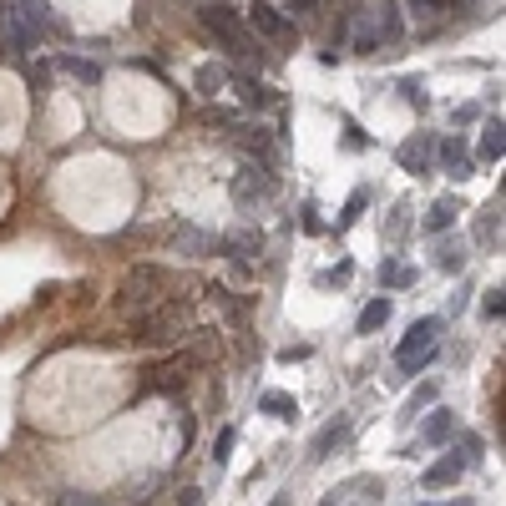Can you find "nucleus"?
I'll return each instance as SVG.
<instances>
[{"mask_svg": "<svg viewBox=\"0 0 506 506\" xmlns=\"http://www.w3.org/2000/svg\"><path fill=\"white\" fill-rule=\"evenodd\" d=\"M198 20H203L213 36H218V46H223V51H233V56H253V51H258L253 31L233 16V11H223V5H203V11H198Z\"/></svg>", "mask_w": 506, "mask_h": 506, "instance_id": "7ed1b4c3", "label": "nucleus"}, {"mask_svg": "<svg viewBox=\"0 0 506 506\" xmlns=\"http://www.w3.org/2000/svg\"><path fill=\"white\" fill-rule=\"evenodd\" d=\"M162 299H173V273L162 269V264H132L122 273V284H117V309L132 319L158 309Z\"/></svg>", "mask_w": 506, "mask_h": 506, "instance_id": "f257e3e1", "label": "nucleus"}, {"mask_svg": "<svg viewBox=\"0 0 506 506\" xmlns=\"http://www.w3.org/2000/svg\"><path fill=\"white\" fill-rule=\"evenodd\" d=\"M364 203H370V192H364V188H355V192H349V203H345V213H339V228H349V223H360Z\"/></svg>", "mask_w": 506, "mask_h": 506, "instance_id": "5701e85b", "label": "nucleus"}, {"mask_svg": "<svg viewBox=\"0 0 506 506\" xmlns=\"http://www.w3.org/2000/svg\"><path fill=\"white\" fill-rule=\"evenodd\" d=\"M436 264H441L445 273H461V269H466V249H461V243H445V249H441V258H436Z\"/></svg>", "mask_w": 506, "mask_h": 506, "instance_id": "393cba45", "label": "nucleus"}, {"mask_svg": "<svg viewBox=\"0 0 506 506\" xmlns=\"http://www.w3.org/2000/svg\"><path fill=\"white\" fill-rule=\"evenodd\" d=\"M430 158H436V143H430V137H415V143L400 147V167H405V173H430Z\"/></svg>", "mask_w": 506, "mask_h": 506, "instance_id": "9d476101", "label": "nucleus"}, {"mask_svg": "<svg viewBox=\"0 0 506 506\" xmlns=\"http://www.w3.org/2000/svg\"><path fill=\"white\" fill-rule=\"evenodd\" d=\"M400 92H405V102H415V107H426V92H420V81H400Z\"/></svg>", "mask_w": 506, "mask_h": 506, "instance_id": "c85d7f7f", "label": "nucleus"}, {"mask_svg": "<svg viewBox=\"0 0 506 506\" xmlns=\"http://www.w3.org/2000/svg\"><path fill=\"white\" fill-rule=\"evenodd\" d=\"M502 152H506V126H502V117H496V122L481 126V158L502 162Z\"/></svg>", "mask_w": 506, "mask_h": 506, "instance_id": "2eb2a0df", "label": "nucleus"}, {"mask_svg": "<svg viewBox=\"0 0 506 506\" xmlns=\"http://www.w3.org/2000/svg\"><path fill=\"white\" fill-rule=\"evenodd\" d=\"M249 26L258 36H269V41H289V36H294V31H289V20L273 11L269 0H253V5H249Z\"/></svg>", "mask_w": 506, "mask_h": 506, "instance_id": "6e6552de", "label": "nucleus"}, {"mask_svg": "<svg viewBox=\"0 0 506 506\" xmlns=\"http://www.w3.org/2000/svg\"><path fill=\"white\" fill-rule=\"evenodd\" d=\"M223 86H228V71H223V66H203V71H198V92L203 96H218Z\"/></svg>", "mask_w": 506, "mask_h": 506, "instance_id": "6ab92c4d", "label": "nucleus"}, {"mask_svg": "<svg viewBox=\"0 0 506 506\" xmlns=\"http://www.w3.org/2000/svg\"><path fill=\"white\" fill-rule=\"evenodd\" d=\"M481 314H486V319H502V314H506V289H502V284L486 289V299H481Z\"/></svg>", "mask_w": 506, "mask_h": 506, "instance_id": "a878e982", "label": "nucleus"}, {"mask_svg": "<svg viewBox=\"0 0 506 506\" xmlns=\"http://www.w3.org/2000/svg\"><path fill=\"white\" fill-rule=\"evenodd\" d=\"M451 426H456V415H451V411H441V405H436V411H430V420H426V426H420V445H441L445 436H451Z\"/></svg>", "mask_w": 506, "mask_h": 506, "instance_id": "4468645a", "label": "nucleus"}, {"mask_svg": "<svg viewBox=\"0 0 506 506\" xmlns=\"http://www.w3.org/2000/svg\"><path fill=\"white\" fill-rule=\"evenodd\" d=\"M56 506H102V496H92V491H61Z\"/></svg>", "mask_w": 506, "mask_h": 506, "instance_id": "bb28decb", "label": "nucleus"}, {"mask_svg": "<svg viewBox=\"0 0 506 506\" xmlns=\"http://www.w3.org/2000/svg\"><path fill=\"white\" fill-rule=\"evenodd\" d=\"M456 213H461V208L451 203V198H441V203H436V208L426 213V233H445V228L456 223Z\"/></svg>", "mask_w": 506, "mask_h": 506, "instance_id": "f3484780", "label": "nucleus"}, {"mask_svg": "<svg viewBox=\"0 0 506 506\" xmlns=\"http://www.w3.org/2000/svg\"><path fill=\"white\" fill-rule=\"evenodd\" d=\"M258 411L273 415V420H294L299 405H294V396H284V390H264V396H258Z\"/></svg>", "mask_w": 506, "mask_h": 506, "instance_id": "ddd939ff", "label": "nucleus"}, {"mask_svg": "<svg viewBox=\"0 0 506 506\" xmlns=\"http://www.w3.org/2000/svg\"><path fill=\"white\" fill-rule=\"evenodd\" d=\"M430 349H441V319L436 314H426V319H415L411 324V334H405L400 349H396V364L415 360V355H430Z\"/></svg>", "mask_w": 506, "mask_h": 506, "instance_id": "39448f33", "label": "nucleus"}, {"mask_svg": "<svg viewBox=\"0 0 506 506\" xmlns=\"http://www.w3.org/2000/svg\"><path fill=\"white\" fill-rule=\"evenodd\" d=\"M233 441H238L233 430H223V436H218V445H213V461H218V466H223V461H228V451H233Z\"/></svg>", "mask_w": 506, "mask_h": 506, "instance_id": "cd10ccee", "label": "nucleus"}, {"mask_svg": "<svg viewBox=\"0 0 506 506\" xmlns=\"http://www.w3.org/2000/svg\"><path fill=\"white\" fill-rule=\"evenodd\" d=\"M233 86H238V96H243L249 107H269V102H273L269 86H258V81H233Z\"/></svg>", "mask_w": 506, "mask_h": 506, "instance_id": "4be33fe9", "label": "nucleus"}, {"mask_svg": "<svg viewBox=\"0 0 506 506\" xmlns=\"http://www.w3.org/2000/svg\"><path fill=\"white\" fill-rule=\"evenodd\" d=\"M177 330H188V304H183V299H162L158 309L137 314V334H132V339H143V345H162V339H177Z\"/></svg>", "mask_w": 506, "mask_h": 506, "instance_id": "f03ea898", "label": "nucleus"}, {"mask_svg": "<svg viewBox=\"0 0 506 506\" xmlns=\"http://www.w3.org/2000/svg\"><path fill=\"white\" fill-rule=\"evenodd\" d=\"M375 46H380V20L364 16L360 31H355V51H375Z\"/></svg>", "mask_w": 506, "mask_h": 506, "instance_id": "b1692460", "label": "nucleus"}, {"mask_svg": "<svg viewBox=\"0 0 506 506\" xmlns=\"http://www.w3.org/2000/svg\"><path fill=\"white\" fill-rule=\"evenodd\" d=\"M426 506H441V502H426Z\"/></svg>", "mask_w": 506, "mask_h": 506, "instance_id": "2f4dec72", "label": "nucleus"}, {"mask_svg": "<svg viewBox=\"0 0 506 506\" xmlns=\"http://www.w3.org/2000/svg\"><path fill=\"white\" fill-rule=\"evenodd\" d=\"M436 405V385H420V390H411V400H405V415H420V411H430Z\"/></svg>", "mask_w": 506, "mask_h": 506, "instance_id": "412c9836", "label": "nucleus"}, {"mask_svg": "<svg viewBox=\"0 0 506 506\" xmlns=\"http://www.w3.org/2000/svg\"><path fill=\"white\" fill-rule=\"evenodd\" d=\"M466 466H471V461L461 456V451H451V456H441L436 466H426V471H420V486H426V491H445V486H456L461 476H466Z\"/></svg>", "mask_w": 506, "mask_h": 506, "instance_id": "0eeeda50", "label": "nucleus"}, {"mask_svg": "<svg viewBox=\"0 0 506 506\" xmlns=\"http://www.w3.org/2000/svg\"><path fill=\"white\" fill-rule=\"evenodd\" d=\"M345 441H349V415H334L330 426H324L314 441H309V461H330Z\"/></svg>", "mask_w": 506, "mask_h": 506, "instance_id": "1a4fd4ad", "label": "nucleus"}, {"mask_svg": "<svg viewBox=\"0 0 506 506\" xmlns=\"http://www.w3.org/2000/svg\"><path fill=\"white\" fill-rule=\"evenodd\" d=\"M177 506H203V486H188L183 496H177Z\"/></svg>", "mask_w": 506, "mask_h": 506, "instance_id": "c756f323", "label": "nucleus"}, {"mask_svg": "<svg viewBox=\"0 0 506 506\" xmlns=\"http://www.w3.org/2000/svg\"><path fill=\"white\" fill-rule=\"evenodd\" d=\"M269 506H289V496H273V502Z\"/></svg>", "mask_w": 506, "mask_h": 506, "instance_id": "7c9ffc66", "label": "nucleus"}, {"mask_svg": "<svg viewBox=\"0 0 506 506\" xmlns=\"http://www.w3.org/2000/svg\"><path fill=\"white\" fill-rule=\"evenodd\" d=\"M56 66H61V71H71L77 81H86V86H92V81H102V66H96V61H81V56H61Z\"/></svg>", "mask_w": 506, "mask_h": 506, "instance_id": "a211bd4d", "label": "nucleus"}, {"mask_svg": "<svg viewBox=\"0 0 506 506\" xmlns=\"http://www.w3.org/2000/svg\"><path fill=\"white\" fill-rule=\"evenodd\" d=\"M441 162L451 167V177H471V158H466V143H441Z\"/></svg>", "mask_w": 506, "mask_h": 506, "instance_id": "dca6fc26", "label": "nucleus"}, {"mask_svg": "<svg viewBox=\"0 0 506 506\" xmlns=\"http://www.w3.org/2000/svg\"><path fill=\"white\" fill-rule=\"evenodd\" d=\"M167 238H173L177 253H188V258H208V253L218 249V238L208 233V228H198V223H173Z\"/></svg>", "mask_w": 506, "mask_h": 506, "instance_id": "423d86ee", "label": "nucleus"}, {"mask_svg": "<svg viewBox=\"0 0 506 506\" xmlns=\"http://www.w3.org/2000/svg\"><path fill=\"white\" fill-rule=\"evenodd\" d=\"M258 249H264V238H258V233H249V228H243V233L218 238V253H228V258H253Z\"/></svg>", "mask_w": 506, "mask_h": 506, "instance_id": "f8f14e48", "label": "nucleus"}, {"mask_svg": "<svg viewBox=\"0 0 506 506\" xmlns=\"http://www.w3.org/2000/svg\"><path fill=\"white\" fill-rule=\"evenodd\" d=\"M390 309H396V304H390V294H375V299L360 309V324H355V330H360V334L385 330V324H390Z\"/></svg>", "mask_w": 506, "mask_h": 506, "instance_id": "9b49d317", "label": "nucleus"}, {"mask_svg": "<svg viewBox=\"0 0 506 506\" xmlns=\"http://www.w3.org/2000/svg\"><path fill=\"white\" fill-rule=\"evenodd\" d=\"M380 284H385V289H411L415 284V269H405V264H385V269H380Z\"/></svg>", "mask_w": 506, "mask_h": 506, "instance_id": "aec40b11", "label": "nucleus"}, {"mask_svg": "<svg viewBox=\"0 0 506 506\" xmlns=\"http://www.w3.org/2000/svg\"><path fill=\"white\" fill-rule=\"evenodd\" d=\"M273 192V173H269V162H243L233 177V203L238 208H249V203H264Z\"/></svg>", "mask_w": 506, "mask_h": 506, "instance_id": "20e7f679", "label": "nucleus"}]
</instances>
